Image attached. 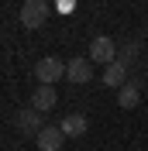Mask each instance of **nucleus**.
<instances>
[{
	"label": "nucleus",
	"mask_w": 148,
	"mask_h": 151,
	"mask_svg": "<svg viewBox=\"0 0 148 151\" xmlns=\"http://www.w3.org/2000/svg\"><path fill=\"white\" fill-rule=\"evenodd\" d=\"M38 141V151H59L62 148V141H65V134H62V127H41V134L35 137Z\"/></svg>",
	"instance_id": "obj_7"
},
{
	"label": "nucleus",
	"mask_w": 148,
	"mask_h": 151,
	"mask_svg": "<svg viewBox=\"0 0 148 151\" xmlns=\"http://www.w3.org/2000/svg\"><path fill=\"white\" fill-rule=\"evenodd\" d=\"M65 79L76 83V86L90 83V79H93V62H90V58H69V62H65Z\"/></svg>",
	"instance_id": "obj_5"
},
{
	"label": "nucleus",
	"mask_w": 148,
	"mask_h": 151,
	"mask_svg": "<svg viewBox=\"0 0 148 151\" xmlns=\"http://www.w3.org/2000/svg\"><path fill=\"white\" fill-rule=\"evenodd\" d=\"M21 24L28 31H38V28H45V21H48V4H41V0H28L24 7H21Z\"/></svg>",
	"instance_id": "obj_2"
},
{
	"label": "nucleus",
	"mask_w": 148,
	"mask_h": 151,
	"mask_svg": "<svg viewBox=\"0 0 148 151\" xmlns=\"http://www.w3.org/2000/svg\"><path fill=\"white\" fill-rule=\"evenodd\" d=\"M138 103H141L138 83H128V86H120V89H117V106H120V110H134Z\"/></svg>",
	"instance_id": "obj_10"
},
{
	"label": "nucleus",
	"mask_w": 148,
	"mask_h": 151,
	"mask_svg": "<svg viewBox=\"0 0 148 151\" xmlns=\"http://www.w3.org/2000/svg\"><path fill=\"white\" fill-rule=\"evenodd\" d=\"M90 62H100V65H110L117 62V45H114V38L107 35H96L90 45Z\"/></svg>",
	"instance_id": "obj_3"
},
{
	"label": "nucleus",
	"mask_w": 148,
	"mask_h": 151,
	"mask_svg": "<svg viewBox=\"0 0 148 151\" xmlns=\"http://www.w3.org/2000/svg\"><path fill=\"white\" fill-rule=\"evenodd\" d=\"M35 76H38V83H41V86H55L59 79L65 76V62L55 58V55H45V58H38Z\"/></svg>",
	"instance_id": "obj_1"
},
{
	"label": "nucleus",
	"mask_w": 148,
	"mask_h": 151,
	"mask_svg": "<svg viewBox=\"0 0 148 151\" xmlns=\"http://www.w3.org/2000/svg\"><path fill=\"white\" fill-rule=\"evenodd\" d=\"M59 127H62L65 137H83L86 127H90V120H86V113H65L62 120H59Z\"/></svg>",
	"instance_id": "obj_6"
},
{
	"label": "nucleus",
	"mask_w": 148,
	"mask_h": 151,
	"mask_svg": "<svg viewBox=\"0 0 148 151\" xmlns=\"http://www.w3.org/2000/svg\"><path fill=\"white\" fill-rule=\"evenodd\" d=\"M103 86H110V89H120V86H128V65H124V62H110V65L103 69Z\"/></svg>",
	"instance_id": "obj_8"
},
{
	"label": "nucleus",
	"mask_w": 148,
	"mask_h": 151,
	"mask_svg": "<svg viewBox=\"0 0 148 151\" xmlns=\"http://www.w3.org/2000/svg\"><path fill=\"white\" fill-rule=\"evenodd\" d=\"M55 103H59V93H55V86H38V89H35V96H31V106H35L38 113H48Z\"/></svg>",
	"instance_id": "obj_9"
},
{
	"label": "nucleus",
	"mask_w": 148,
	"mask_h": 151,
	"mask_svg": "<svg viewBox=\"0 0 148 151\" xmlns=\"http://www.w3.org/2000/svg\"><path fill=\"white\" fill-rule=\"evenodd\" d=\"M14 127H17L24 137H38L41 134V113L35 110V106H24V110H17V117H14Z\"/></svg>",
	"instance_id": "obj_4"
}]
</instances>
